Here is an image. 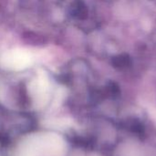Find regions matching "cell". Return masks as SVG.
<instances>
[{"mask_svg": "<svg viewBox=\"0 0 156 156\" xmlns=\"http://www.w3.org/2000/svg\"><path fill=\"white\" fill-rule=\"evenodd\" d=\"M112 65L118 69H127L133 65V58L126 52L114 53L110 58Z\"/></svg>", "mask_w": 156, "mask_h": 156, "instance_id": "obj_1", "label": "cell"}, {"mask_svg": "<svg viewBox=\"0 0 156 156\" xmlns=\"http://www.w3.org/2000/svg\"><path fill=\"white\" fill-rule=\"evenodd\" d=\"M122 156H140L137 148L133 144H127L122 151Z\"/></svg>", "mask_w": 156, "mask_h": 156, "instance_id": "obj_2", "label": "cell"}, {"mask_svg": "<svg viewBox=\"0 0 156 156\" xmlns=\"http://www.w3.org/2000/svg\"><path fill=\"white\" fill-rule=\"evenodd\" d=\"M151 114H152V115L154 116V119L156 120V114H155V113H152V112H151Z\"/></svg>", "mask_w": 156, "mask_h": 156, "instance_id": "obj_3", "label": "cell"}, {"mask_svg": "<svg viewBox=\"0 0 156 156\" xmlns=\"http://www.w3.org/2000/svg\"><path fill=\"white\" fill-rule=\"evenodd\" d=\"M104 1H106V2H114L116 0H104Z\"/></svg>", "mask_w": 156, "mask_h": 156, "instance_id": "obj_4", "label": "cell"}]
</instances>
